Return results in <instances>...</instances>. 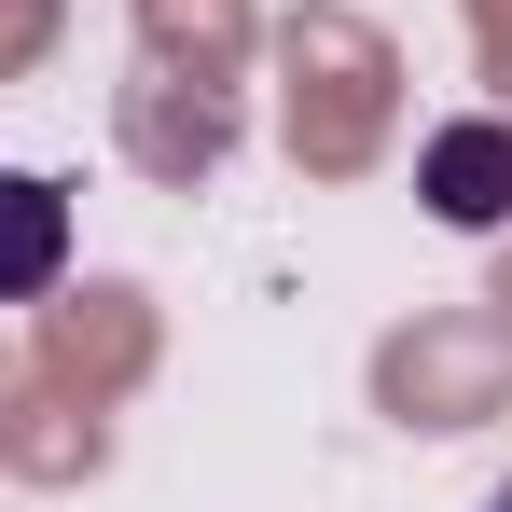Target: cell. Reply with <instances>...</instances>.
Listing matches in <instances>:
<instances>
[{
    "mask_svg": "<svg viewBox=\"0 0 512 512\" xmlns=\"http://www.w3.org/2000/svg\"><path fill=\"white\" fill-rule=\"evenodd\" d=\"M70 277V194L42 167H0V305H42Z\"/></svg>",
    "mask_w": 512,
    "mask_h": 512,
    "instance_id": "obj_2",
    "label": "cell"
},
{
    "mask_svg": "<svg viewBox=\"0 0 512 512\" xmlns=\"http://www.w3.org/2000/svg\"><path fill=\"white\" fill-rule=\"evenodd\" d=\"M416 194L457 222V236H499V222H512V125H485V111H471V125H443V139H429V167H416Z\"/></svg>",
    "mask_w": 512,
    "mask_h": 512,
    "instance_id": "obj_1",
    "label": "cell"
},
{
    "mask_svg": "<svg viewBox=\"0 0 512 512\" xmlns=\"http://www.w3.org/2000/svg\"><path fill=\"white\" fill-rule=\"evenodd\" d=\"M499 512H512V485H499Z\"/></svg>",
    "mask_w": 512,
    "mask_h": 512,
    "instance_id": "obj_3",
    "label": "cell"
}]
</instances>
